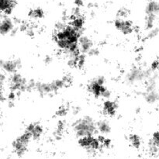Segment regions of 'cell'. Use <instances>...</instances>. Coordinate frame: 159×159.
I'll return each mask as SVG.
<instances>
[{"mask_svg":"<svg viewBox=\"0 0 159 159\" xmlns=\"http://www.w3.org/2000/svg\"><path fill=\"white\" fill-rule=\"evenodd\" d=\"M79 34L80 32L71 26H65L56 34V43L60 49L65 51L68 54L79 52Z\"/></svg>","mask_w":159,"mask_h":159,"instance_id":"1","label":"cell"},{"mask_svg":"<svg viewBox=\"0 0 159 159\" xmlns=\"http://www.w3.org/2000/svg\"><path fill=\"white\" fill-rule=\"evenodd\" d=\"M74 131L78 138L85 136H93L97 130V125L94 123L91 117L84 116L78 120L74 124Z\"/></svg>","mask_w":159,"mask_h":159,"instance_id":"2","label":"cell"},{"mask_svg":"<svg viewBox=\"0 0 159 159\" xmlns=\"http://www.w3.org/2000/svg\"><path fill=\"white\" fill-rule=\"evenodd\" d=\"M30 139H32L30 134L26 131L14 141V142L12 143V146L17 156L22 157L24 155Z\"/></svg>","mask_w":159,"mask_h":159,"instance_id":"3","label":"cell"},{"mask_svg":"<svg viewBox=\"0 0 159 159\" xmlns=\"http://www.w3.org/2000/svg\"><path fill=\"white\" fill-rule=\"evenodd\" d=\"M79 144L89 153H93L99 149L101 143L99 139L93 136H85L79 138Z\"/></svg>","mask_w":159,"mask_h":159,"instance_id":"4","label":"cell"},{"mask_svg":"<svg viewBox=\"0 0 159 159\" xmlns=\"http://www.w3.org/2000/svg\"><path fill=\"white\" fill-rule=\"evenodd\" d=\"M27 83H26L25 79H23L21 75L18 73H13L11 76L10 81H9V88L11 91H23L26 89Z\"/></svg>","mask_w":159,"mask_h":159,"instance_id":"5","label":"cell"},{"mask_svg":"<svg viewBox=\"0 0 159 159\" xmlns=\"http://www.w3.org/2000/svg\"><path fill=\"white\" fill-rule=\"evenodd\" d=\"M114 26L116 30L120 31L124 35H129L134 30L132 22L129 20H124L120 18L115 20Z\"/></svg>","mask_w":159,"mask_h":159,"instance_id":"6","label":"cell"},{"mask_svg":"<svg viewBox=\"0 0 159 159\" xmlns=\"http://www.w3.org/2000/svg\"><path fill=\"white\" fill-rule=\"evenodd\" d=\"M149 75L140 68H133L127 75V80L129 83H135L148 77Z\"/></svg>","mask_w":159,"mask_h":159,"instance_id":"7","label":"cell"},{"mask_svg":"<svg viewBox=\"0 0 159 159\" xmlns=\"http://www.w3.org/2000/svg\"><path fill=\"white\" fill-rule=\"evenodd\" d=\"M26 131L30 134L33 140L37 141L40 139L43 134V127L37 123H33V124H30L26 127Z\"/></svg>","mask_w":159,"mask_h":159,"instance_id":"8","label":"cell"},{"mask_svg":"<svg viewBox=\"0 0 159 159\" xmlns=\"http://www.w3.org/2000/svg\"><path fill=\"white\" fill-rule=\"evenodd\" d=\"M2 68L6 72L11 73V74H13L16 73V70L18 68H20V60H7L5 61H2L1 63Z\"/></svg>","mask_w":159,"mask_h":159,"instance_id":"9","label":"cell"},{"mask_svg":"<svg viewBox=\"0 0 159 159\" xmlns=\"http://www.w3.org/2000/svg\"><path fill=\"white\" fill-rule=\"evenodd\" d=\"M93 48V41L85 36H81L79 39V49L82 54L89 52Z\"/></svg>","mask_w":159,"mask_h":159,"instance_id":"10","label":"cell"},{"mask_svg":"<svg viewBox=\"0 0 159 159\" xmlns=\"http://www.w3.org/2000/svg\"><path fill=\"white\" fill-rule=\"evenodd\" d=\"M89 90L93 93L96 97H99L102 96L104 92L107 90L104 85H101L96 81V79H93L89 85Z\"/></svg>","mask_w":159,"mask_h":159,"instance_id":"11","label":"cell"},{"mask_svg":"<svg viewBox=\"0 0 159 159\" xmlns=\"http://www.w3.org/2000/svg\"><path fill=\"white\" fill-rule=\"evenodd\" d=\"M16 6L15 0H0V10L2 14L6 16L12 13V10Z\"/></svg>","mask_w":159,"mask_h":159,"instance_id":"12","label":"cell"},{"mask_svg":"<svg viewBox=\"0 0 159 159\" xmlns=\"http://www.w3.org/2000/svg\"><path fill=\"white\" fill-rule=\"evenodd\" d=\"M146 15L159 16V2L152 0L147 3L145 7Z\"/></svg>","mask_w":159,"mask_h":159,"instance_id":"13","label":"cell"},{"mask_svg":"<svg viewBox=\"0 0 159 159\" xmlns=\"http://www.w3.org/2000/svg\"><path fill=\"white\" fill-rule=\"evenodd\" d=\"M13 29V23L12 20L8 17H4L1 21L0 25V33L2 35H6Z\"/></svg>","mask_w":159,"mask_h":159,"instance_id":"14","label":"cell"},{"mask_svg":"<svg viewBox=\"0 0 159 159\" xmlns=\"http://www.w3.org/2000/svg\"><path fill=\"white\" fill-rule=\"evenodd\" d=\"M116 109H117V105L116 102L110 100H107L103 102L102 106V110L104 113L109 116H113L116 113Z\"/></svg>","mask_w":159,"mask_h":159,"instance_id":"15","label":"cell"},{"mask_svg":"<svg viewBox=\"0 0 159 159\" xmlns=\"http://www.w3.org/2000/svg\"><path fill=\"white\" fill-rule=\"evenodd\" d=\"M144 99L148 103H155L159 100V93L155 89L147 90L144 94Z\"/></svg>","mask_w":159,"mask_h":159,"instance_id":"16","label":"cell"},{"mask_svg":"<svg viewBox=\"0 0 159 159\" xmlns=\"http://www.w3.org/2000/svg\"><path fill=\"white\" fill-rule=\"evenodd\" d=\"M35 89L41 95H47L51 93H53L52 89H51V84L50 83H40V82H37L35 85Z\"/></svg>","mask_w":159,"mask_h":159,"instance_id":"17","label":"cell"},{"mask_svg":"<svg viewBox=\"0 0 159 159\" xmlns=\"http://www.w3.org/2000/svg\"><path fill=\"white\" fill-rule=\"evenodd\" d=\"M71 26L77 30L78 31L81 32L84 26V20L81 16H73L72 20L71 22Z\"/></svg>","mask_w":159,"mask_h":159,"instance_id":"18","label":"cell"},{"mask_svg":"<svg viewBox=\"0 0 159 159\" xmlns=\"http://www.w3.org/2000/svg\"><path fill=\"white\" fill-rule=\"evenodd\" d=\"M97 130L102 134H108L111 130V127L107 121L101 120L97 124Z\"/></svg>","mask_w":159,"mask_h":159,"instance_id":"19","label":"cell"},{"mask_svg":"<svg viewBox=\"0 0 159 159\" xmlns=\"http://www.w3.org/2000/svg\"><path fill=\"white\" fill-rule=\"evenodd\" d=\"M51 89H52L53 92H56L57 90L61 89L63 87H65V85H67V83L65 82V79H57V80L53 81L52 82H51Z\"/></svg>","mask_w":159,"mask_h":159,"instance_id":"20","label":"cell"},{"mask_svg":"<svg viewBox=\"0 0 159 159\" xmlns=\"http://www.w3.org/2000/svg\"><path fill=\"white\" fill-rule=\"evenodd\" d=\"M29 16L33 19H40L43 18L44 16V12L40 8H36L30 11Z\"/></svg>","mask_w":159,"mask_h":159,"instance_id":"21","label":"cell"},{"mask_svg":"<svg viewBox=\"0 0 159 159\" xmlns=\"http://www.w3.org/2000/svg\"><path fill=\"white\" fill-rule=\"evenodd\" d=\"M130 142L131 144V145L133 146L134 148L138 149L141 145V140L140 138V137L137 134H132L130 136Z\"/></svg>","mask_w":159,"mask_h":159,"instance_id":"22","label":"cell"},{"mask_svg":"<svg viewBox=\"0 0 159 159\" xmlns=\"http://www.w3.org/2000/svg\"><path fill=\"white\" fill-rule=\"evenodd\" d=\"M155 16L152 15H147L146 16V21H145V27L147 30H151L154 27V23H155V20H156Z\"/></svg>","mask_w":159,"mask_h":159,"instance_id":"23","label":"cell"},{"mask_svg":"<svg viewBox=\"0 0 159 159\" xmlns=\"http://www.w3.org/2000/svg\"><path fill=\"white\" fill-rule=\"evenodd\" d=\"M64 129H65V124L62 121H59L57 124V127H56L55 130V137L57 139H60L62 136V134H63Z\"/></svg>","mask_w":159,"mask_h":159,"instance_id":"24","label":"cell"},{"mask_svg":"<svg viewBox=\"0 0 159 159\" xmlns=\"http://www.w3.org/2000/svg\"><path fill=\"white\" fill-rule=\"evenodd\" d=\"M159 33V30L158 28H152L149 30V33L148 34V37L150 39L154 38V37H156L157 35Z\"/></svg>","mask_w":159,"mask_h":159,"instance_id":"25","label":"cell"},{"mask_svg":"<svg viewBox=\"0 0 159 159\" xmlns=\"http://www.w3.org/2000/svg\"><path fill=\"white\" fill-rule=\"evenodd\" d=\"M152 141V142H153L154 144H155V145L158 147V148L159 149V130L155 132V133L153 134Z\"/></svg>","mask_w":159,"mask_h":159,"instance_id":"26","label":"cell"},{"mask_svg":"<svg viewBox=\"0 0 159 159\" xmlns=\"http://www.w3.org/2000/svg\"><path fill=\"white\" fill-rule=\"evenodd\" d=\"M67 113V109L65 108L64 107H61V108H59V110L57 111V115L60 116H64L65 115H66Z\"/></svg>","mask_w":159,"mask_h":159,"instance_id":"27","label":"cell"},{"mask_svg":"<svg viewBox=\"0 0 159 159\" xmlns=\"http://www.w3.org/2000/svg\"><path fill=\"white\" fill-rule=\"evenodd\" d=\"M85 63V56L82 55V54H80L79 57V59H78V66L82 67V65Z\"/></svg>","mask_w":159,"mask_h":159,"instance_id":"28","label":"cell"},{"mask_svg":"<svg viewBox=\"0 0 159 159\" xmlns=\"http://www.w3.org/2000/svg\"><path fill=\"white\" fill-rule=\"evenodd\" d=\"M152 69L153 71H155V70L159 69V61L158 60H155L152 63Z\"/></svg>","mask_w":159,"mask_h":159,"instance_id":"29","label":"cell"},{"mask_svg":"<svg viewBox=\"0 0 159 159\" xmlns=\"http://www.w3.org/2000/svg\"><path fill=\"white\" fill-rule=\"evenodd\" d=\"M128 15V12L126 9H121L119 11V16L120 18H123V17H126Z\"/></svg>","mask_w":159,"mask_h":159,"instance_id":"30","label":"cell"},{"mask_svg":"<svg viewBox=\"0 0 159 159\" xmlns=\"http://www.w3.org/2000/svg\"><path fill=\"white\" fill-rule=\"evenodd\" d=\"M110 144H111V141H110V139H107V138H105V139L103 140V141H102V144L104 146V147L106 148H108L110 147Z\"/></svg>","mask_w":159,"mask_h":159,"instance_id":"31","label":"cell"},{"mask_svg":"<svg viewBox=\"0 0 159 159\" xmlns=\"http://www.w3.org/2000/svg\"><path fill=\"white\" fill-rule=\"evenodd\" d=\"M110 96H111V93H110V92L109 91V90H106L105 92L103 93V94H102V97L106 98V99H109V98L110 97Z\"/></svg>","mask_w":159,"mask_h":159,"instance_id":"32","label":"cell"},{"mask_svg":"<svg viewBox=\"0 0 159 159\" xmlns=\"http://www.w3.org/2000/svg\"><path fill=\"white\" fill-rule=\"evenodd\" d=\"M98 54H99V51L96 49H94V48H92L91 51L89 52V54H90V55H97Z\"/></svg>","mask_w":159,"mask_h":159,"instance_id":"33","label":"cell"},{"mask_svg":"<svg viewBox=\"0 0 159 159\" xmlns=\"http://www.w3.org/2000/svg\"><path fill=\"white\" fill-rule=\"evenodd\" d=\"M75 3L78 6H80L82 5V0H75Z\"/></svg>","mask_w":159,"mask_h":159,"instance_id":"34","label":"cell"},{"mask_svg":"<svg viewBox=\"0 0 159 159\" xmlns=\"http://www.w3.org/2000/svg\"><path fill=\"white\" fill-rule=\"evenodd\" d=\"M51 57H48L46 59H45V62H46V63H50V62H51Z\"/></svg>","mask_w":159,"mask_h":159,"instance_id":"35","label":"cell"},{"mask_svg":"<svg viewBox=\"0 0 159 159\" xmlns=\"http://www.w3.org/2000/svg\"><path fill=\"white\" fill-rule=\"evenodd\" d=\"M141 159H146V158H141Z\"/></svg>","mask_w":159,"mask_h":159,"instance_id":"36","label":"cell"}]
</instances>
